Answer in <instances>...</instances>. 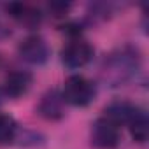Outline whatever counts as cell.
Listing matches in <instances>:
<instances>
[{
    "label": "cell",
    "instance_id": "obj_1",
    "mask_svg": "<svg viewBox=\"0 0 149 149\" xmlns=\"http://www.w3.org/2000/svg\"><path fill=\"white\" fill-rule=\"evenodd\" d=\"M140 65V51L130 44H125L104 58L100 67V81L107 88H121L137 77Z\"/></svg>",
    "mask_w": 149,
    "mask_h": 149
},
{
    "label": "cell",
    "instance_id": "obj_3",
    "mask_svg": "<svg viewBox=\"0 0 149 149\" xmlns=\"http://www.w3.org/2000/svg\"><path fill=\"white\" fill-rule=\"evenodd\" d=\"M93 54H95V49L93 46L81 39V37H76V39H70L63 49H61V63L70 68V70H77V68H83L86 67L91 60H93Z\"/></svg>",
    "mask_w": 149,
    "mask_h": 149
},
{
    "label": "cell",
    "instance_id": "obj_2",
    "mask_svg": "<svg viewBox=\"0 0 149 149\" xmlns=\"http://www.w3.org/2000/svg\"><path fill=\"white\" fill-rule=\"evenodd\" d=\"M61 97L65 104L72 107H88L97 97V84L81 74H74L67 77L61 90Z\"/></svg>",
    "mask_w": 149,
    "mask_h": 149
},
{
    "label": "cell",
    "instance_id": "obj_15",
    "mask_svg": "<svg viewBox=\"0 0 149 149\" xmlns=\"http://www.w3.org/2000/svg\"><path fill=\"white\" fill-rule=\"evenodd\" d=\"M4 98H6V97H4V91H2V88H0V104L4 102Z\"/></svg>",
    "mask_w": 149,
    "mask_h": 149
},
{
    "label": "cell",
    "instance_id": "obj_8",
    "mask_svg": "<svg viewBox=\"0 0 149 149\" xmlns=\"http://www.w3.org/2000/svg\"><path fill=\"white\" fill-rule=\"evenodd\" d=\"M32 84H33L32 72L16 68V70H11L7 76H6L2 91H4V97L13 98V100H18V98L25 97L30 91Z\"/></svg>",
    "mask_w": 149,
    "mask_h": 149
},
{
    "label": "cell",
    "instance_id": "obj_7",
    "mask_svg": "<svg viewBox=\"0 0 149 149\" xmlns=\"http://www.w3.org/2000/svg\"><path fill=\"white\" fill-rule=\"evenodd\" d=\"M65 105L67 104L61 97V91L51 88L40 97L37 104V114L46 121H60L65 118Z\"/></svg>",
    "mask_w": 149,
    "mask_h": 149
},
{
    "label": "cell",
    "instance_id": "obj_9",
    "mask_svg": "<svg viewBox=\"0 0 149 149\" xmlns=\"http://www.w3.org/2000/svg\"><path fill=\"white\" fill-rule=\"evenodd\" d=\"M140 111L139 105L128 102V100H114L109 105H105L104 109V118H107L109 121H112L114 125H118L119 128L123 125L128 126V123L133 119V116Z\"/></svg>",
    "mask_w": 149,
    "mask_h": 149
},
{
    "label": "cell",
    "instance_id": "obj_13",
    "mask_svg": "<svg viewBox=\"0 0 149 149\" xmlns=\"http://www.w3.org/2000/svg\"><path fill=\"white\" fill-rule=\"evenodd\" d=\"M70 9V4H51L49 6V11L54 14V16H65Z\"/></svg>",
    "mask_w": 149,
    "mask_h": 149
},
{
    "label": "cell",
    "instance_id": "obj_4",
    "mask_svg": "<svg viewBox=\"0 0 149 149\" xmlns=\"http://www.w3.org/2000/svg\"><path fill=\"white\" fill-rule=\"evenodd\" d=\"M90 140L91 146L97 149H116L121 142V130L118 125L102 116L91 125Z\"/></svg>",
    "mask_w": 149,
    "mask_h": 149
},
{
    "label": "cell",
    "instance_id": "obj_6",
    "mask_svg": "<svg viewBox=\"0 0 149 149\" xmlns=\"http://www.w3.org/2000/svg\"><path fill=\"white\" fill-rule=\"evenodd\" d=\"M4 13L13 18L14 21H18L19 25H23L25 28L28 30H33V28H39L42 19H44V14L39 7L35 6H28V4H19V2H11V4H6L2 6Z\"/></svg>",
    "mask_w": 149,
    "mask_h": 149
},
{
    "label": "cell",
    "instance_id": "obj_12",
    "mask_svg": "<svg viewBox=\"0 0 149 149\" xmlns=\"http://www.w3.org/2000/svg\"><path fill=\"white\" fill-rule=\"evenodd\" d=\"M44 142V137L40 135V133H37V132H32V130H26V128H19V132H18V137H16V142L14 144H18V146H39V144H42Z\"/></svg>",
    "mask_w": 149,
    "mask_h": 149
},
{
    "label": "cell",
    "instance_id": "obj_5",
    "mask_svg": "<svg viewBox=\"0 0 149 149\" xmlns=\"http://www.w3.org/2000/svg\"><path fill=\"white\" fill-rule=\"evenodd\" d=\"M18 54L25 63L30 65H44L49 56H51V49L46 42L44 37H40L39 33H32L28 37H25L19 46H18Z\"/></svg>",
    "mask_w": 149,
    "mask_h": 149
},
{
    "label": "cell",
    "instance_id": "obj_14",
    "mask_svg": "<svg viewBox=\"0 0 149 149\" xmlns=\"http://www.w3.org/2000/svg\"><path fill=\"white\" fill-rule=\"evenodd\" d=\"M11 35V28L4 23V19H2V6H0V40L2 39H7Z\"/></svg>",
    "mask_w": 149,
    "mask_h": 149
},
{
    "label": "cell",
    "instance_id": "obj_10",
    "mask_svg": "<svg viewBox=\"0 0 149 149\" xmlns=\"http://www.w3.org/2000/svg\"><path fill=\"white\" fill-rule=\"evenodd\" d=\"M130 128V135L137 144H146L147 137H149V118L146 114V111L140 107V111L133 116V119L128 123Z\"/></svg>",
    "mask_w": 149,
    "mask_h": 149
},
{
    "label": "cell",
    "instance_id": "obj_11",
    "mask_svg": "<svg viewBox=\"0 0 149 149\" xmlns=\"http://www.w3.org/2000/svg\"><path fill=\"white\" fill-rule=\"evenodd\" d=\"M19 132L18 121L6 112H0V146H11L16 142Z\"/></svg>",
    "mask_w": 149,
    "mask_h": 149
}]
</instances>
